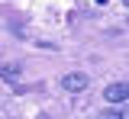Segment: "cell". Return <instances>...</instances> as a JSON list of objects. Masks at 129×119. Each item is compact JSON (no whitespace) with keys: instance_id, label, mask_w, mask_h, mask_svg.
<instances>
[{"instance_id":"1","label":"cell","mask_w":129,"mask_h":119,"mask_svg":"<svg viewBox=\"0 0 129 119\" xmlns=\"http://www.w3.org/2000/svg\"><path fill=\"white\" fill-rule=\"evenodd\" d=\"M61 87H64V90H71V93H81V90L90 87V77L81 74V71H71V74H64V77H61Z\"/></svg>"},{"instance_id":"4","label":"cell","mask_w":129,"mask_h":119,"mask_svg":"<svg viewBox=\"0 0 129 119\" xmlns=\"http://www.w3.org/2000/svg\"><path fill=\"white\" fill-rule=\"evenodd\" d=\"M3 81H7V84H16V81H19V68H16V65H3Z\"/></svg>"},{"instance_id":"3","label":"cell","mask_w":129,"mask_h":119,"mask_svg":"<svg viewBox=\"0 0 129 119\" xmlns=\"http://www.w3.org/2000/svg\"><path fill=\"white\" fill-rule=\"evenodd\" d=\"M100 119H129V106H110L100 113Z\"/></svg>"},{"instance_id":"6","label":"cell","mask_w":129,"mask_h":119,"mask_svg":"<svg viewBox=\"0 0 129 119\" xmlns=\"http://www.w3.org/2000/svg\"><path fill=\"white\" fill-rule=\"evenodd\" d=\"M36 119H48V116H45V113H39V116H36Z\"/></svg>"},{"instance_id":"8","label":"cell","mask_w":129,"mask_h":119,"mask_svg":"<svg viewBox=\"0 0 129 119\" xmlns=\"http://www.w3.org/2000/svg\"><path fill=\"white\" fill-rule=\"evenodd\" d=\"M126 23H129V19H126Z\"/></svg>"},{"instance_id":"5","label":"cell","mask_w":129,"mask_h":119,"mask_svg":"<svg viewBox=\"0 0 129 119\" xmlns=\"http://www.w3.org/2000/svg\"><path fill=\"white\" fill-rule=\"evenodd\" d=\"M97 3H100V7H107V3H110V0H97Z\"/></svg>"},{"instance_id":"2","label":"cell","mask_w":129,"mask_h":119,"mask_svg":"<svg viewBox=\"0 0 129 119\" xmlns=\"http://www.w3.org/2000/svg\"><path fill=\"white\" fill-rule=\"evenodd\" d=\"M103 100L107 103H126L129 100V84H110L103 90Z\"/></svg>"},{"instance_id":"7","label":"cell","mask_w":129,"mask_h":119,"mask_svg":"<svg viewBox=\"0 0 129 119\" xmlns=\"http://www.w3.org/2000/svg\"><path fill=\"white\" fill-rule=\"evenodd\" d=\"M123 3H129V0H123Z\"/></svg>"}]
</instances>
